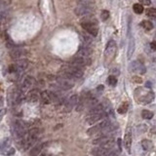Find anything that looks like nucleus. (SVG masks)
<instances>
[{
  "instance_id": "nucleus-1",
  "label": "nucleus",
  "mask_w": 156,
  "mask_h": 156,
  "mask_svg": "<svg viewBox=\"0 0 156 156\" xmlns=\"http://www.w3.org/2000/svg\"><path fill=\"white\" fill-rule=\"evenodd\" d=\"M81 27L92 36L98 35V27H97V19L92 16H85L81 21Z\"/></svg>"
},
{
  "instance_id": "nucleus-2",
  "label": "nucleus",
  "mask_w": 156,
  "mask_h": 156,
  "mask_svg": "<svg viewBox=\"0 0 156 156\" xmlns=\"http://www.w3.org/2000/svg\"><path fill=\"white\" fill-rule=\"evenodd\" d=\"M83 70L81 68H78V66L69 64L68 65H65L62 69L61 74L65 75L66 77L70 78V79H73V78H80L83 76Z\"/></svg>"
},
{
  "instance_id": "nucleus-3",
  "label": "nucleus",
  "mask_w": 156,
  "mask_h": 156,
  "mask_svg": "<svg viewBox=\"0 0 156 156\" xmlns=\"http://www.w3.org/2000/svg\"><path fill=\"white\" fill-rule=\"evenodd\" d=\"M14 132L18 139H23L27 134V125L23 120H16L14 123Z\"/></svg>"
},
{
  "instance_id": "nucleus-4",
  "label": "nucleus",
  "mask_w": 156,
  "mask_h": 156,
  "mask_svg": "<svg viewBox=\"0 0 156 156\" xmlns=\"http://www.w3.org/2000/svg\"><path fill=\"white\" fill-rule=\"evenodd\" d=\"M39 132L40 131L38 128H33L27 133V139L25 140V146H24L25 149H28V148H30L33 146V143H34L37 140V139H38Z\"/></svg>"
},
{
  "instance_id": "nucleus-5",
  "label": "nucleus",
  "mask_w": 156,
  "mask_h": 156,
  "mask_svg": "<svg viewBox=\"0 0 156 156\" xmlns=\"http://www.w3.org/2000/svg\"><path fill=\"white\" fill-rule=\"evenodd\" d=\"M71 80L72 79L62 75V74L57 77V83L59 85V87L62 89V90H69V89H71L73 87V83Z\"/></svg>"
},
{
  "instance_id": "nucleus-6",
  "label": "nucleus",
  "mask_w": 156,
  "mask_h": 156,
  "mask_svg": "<svg viewBox=\"0 0 156 156\" xmlns=\"http://www.w3.org/2000/svg\"><path fill=\"white\" fill-rule=\"evenodd\" d=\"M110 124V121L108 119H105L103 121H102L101 123H99L98 125L96 126H93L92 128H90L87 131V134L88 135H95V134H98V133H102V131H103L107 126Z\"/></svg>"
},
{
  "instance_id": "nucleus-7",
  "label": "nucleus",
  "mask_w": 156,
  "mask_h": 156,
  "mask_svg": "<svg viewBox=\"0 0 156 156\" xmlns=\"http://www.w3.org/2000/svg\"><path fill=\"white\" fill-rule=\"evenodd\" d=\"M70 64L78 66V68H83L88 65L91 64V60L88 57H81V56H76L75 58H73Z\"/></svg>"
},
{
  "instance_id": "nucleus-8",
  "label": "nucleus",
  "mask_w": 156,
  "mask_h": 156,
  "mask_svg": "<svg viewBox=\"0 0 156 156\" xmlns=\"http://www.w3.org/2000/svg\"><path fill=\"white\" fill-rule=\"evenodd\" d=\"M74 12L77 16H89L93 13V9L88 5H79L75 8Z\"/></svg>"
},
{
  "instance_id": "nucleus-9",
  "label": "nucleus",
  "mask_w": 156,
  "mask_h": 156,
  "mask_svg": "<svg viewBox=\"0 0 156 156\" xmlns=\"http://www.w3.org/2000/svg\"><path fill=\"white\" fill-rule=\"evenodd\" d=\"M130 69H131L133 72L138 73V74H143L146 72V68H144V65H143V62L140 61L133 62L132 64L130 65Z\"/></svg>"
},
{
  "instance_id": "nucleus-10",
  "label": "nucleus",
  "mask_w": 156,
  "mask_h": 156,
  "mask_svg": "<svg viewBox=\"0 0 156 156\" xmlns=\"http://www.w3.org/2000/svg\"><path fill=\"white\" fill-rule=\"evenodd\" d=\"M34 84H35V79H34V78L31 77V76H27L25 78L23 85H22V87H21V92L23 93V94H25V93L27 92Z\"/></svg>"
},
{
  "instance_id": "nucleus-11",
  "label": "nucleus",
  "mask_w": 156,
  "mask_h": 156,
  "mask_svg": "<svg viewBox=\"0 0 156 156\" xmlns=\"http://www.w3.org/2000/svg\"><path fill=\"white\" fill-rule=\"evenodd\" d=\"M106 116H107V114H106L105 111H103V112H101V113H97V114H93V115H88L87 123L90 124V125H93V124H95L96 122L103 119V118L106 117Z\"/></svg>"
},
{
  "instance_id": "nucleus-12",
  "label": "nucleus",
  "mask_w": 156,
  "mask_h": 156,
  "mask_svg": "<svg viewBox=\"0 0 156 156\" xmlns=\"http://www.w3.org/2000/svg\"><path fill=\"white\" fill-rule=\"evenodd\" d=\"M116 50H117L116 43H115V41H113V40H110V41L107 43V46L105 48V56L107 58L112 59L115 56Z\"/></svg>"
},
{
  "instance_id": "nucleus-13",
  "label": "nucleus",
  "mask_w": 156,
  "mask_h": 156,
  "mask_svg": "<svg viewBox=\"0 0 156 156\" xmlns=\"http://www.w3.org/2000/svg\"><path fill=\"white\" fill-rule=\"evenodd\" d=\"M124 144H125V148L127 149V151L131 152V147H132V131L131 128H127L125 133V137H124Z\"/></svg>"
},
{
  "instance_id": "nucleus-14",
  "label": "nucleus",
  "mask_w": 156,
  "mask_h": 156,
  "mask_svg": "<svg viewBox=\"0 0 156 156\" xmlns=\"http://www.w3.org/2000/svg\"><path fill=\"white\" fill-rule=\"evenodd\" d=\"M40 98V93L37 89H33V90L29 91L27 95V101L29 103H35Z\"/></svg>"
},
{
  "instance_id": "nucleus-15",
  "label": "nucleus",
  "mask_w": 156,
  "mask_h": 156,
  "mask_svg": "<svg viewBox=\"0 0 156 156\" xmlns=\"http://www.w3.org/2000/svg\"><path fill=\"white\" fill-rule=\"evenodd\" d=\"M78 101H79V99H78L77 95H73V96L70 97V98L68 100V102L65 103V110L66 111L71 110L73 107L78 103Z\"/></svg>"
},
{
  "instance_id": "nucleus-16",
  "label": "nucleus",
  "mask_w": 156,
  "mask_h": 156,
  "mask_svg": "<svg viewBox=\"0 0 156 156\" xmlns=\"http://www.w3.org/2000/svg\"><path fill=\"white\" fill-rule=\"evenodd\" d=\"M48 143H42L40 144H37V146H33L31 148V150L29 151V155L30 156H38L40 153H41V151L44 149V148L46 147V146H48Z\"/></svg>"
},
{
  "instance_id": "nucleus-17",
  "label": "nucleus",
  "mask_w": 156,
  "mask_h": 156,
  "mask_svg": "<svg viewBox=\"0 0 156 156\" xmlns=\"http://www.w3.org/2000/svg\"><path fill=\"white\" fill-rule=\"evenodd\" d=\"M154 98H155L154 93L153 92H148L144 96L140 97V98L139 99V101L142 103H143V105H147V103H150L152 101H153Z\"/></svg>"
},
{
  "instance_id": "nucleus-18",
  "label": "nucleus",
  "mask_w": 156,
  "mask_h": 156,
  "mask_svg": "<svg viewBox=\"0 0 156 156\" xmlns=\"http://www.w3.org/2000/svg\"><path fill=\"white\" fill-rule=\"evenodd\" d=\"M103 111H105V105H103V103H97L96 105H94L90 108V110H89V112H88V115L101 113Z\"/></svg>"
},
{
  "instance_id": "nucleus-19",
  "label": "nucleus",
  "mask_w": 156,
  "mask_h": 156,
  "mask_svg": "<svg viewBox=\"0 0 156 156\" xmlns=\"http://www.w3.org/2000/svg\"><path fill=\"white\" fill-rule=\"evenodd\" d=\"M92 54V49L88 45L86 46H81L78 50L77 56H81V57H88Z\"/></svg>"
},
{
  "instance_id": "nucleus-20",
  "label": "nucleus",
  "mask_w": 156,
  "mask_h": 156,
  "mask_svg": "<svg viewBox=\"0 0 156 156\" xmlns=\"http://www.w3.org/2000/svg\"><path fill=\"white\" fill-rule=\"evenodd\" d=\"M135 47H136V44H135V39L131 37L129 40V45H128V53H127V57L130 60L133 55H134V52H135Z\"/></svg>"
},
{
  "instance_id": "nucleus-21",
  "label": "nucleus",
  "mask_w": 156,
  "mask_h": 156,
  "mask_svg": "<svg viewBox=\"0 0 156 156\" xmlns=\"http://www.w3.org/2000/svg\"><path fill=\"white\" fill-rule=\"evenodd\" d=\"M108 151L109 150L105 149V148L103 147L102 146H99L98 147H96L92 150V154L94 156H105Z\"/></svg>"
},
{
  "instance_id": "nucleus-22",
  "label": "nucleus",
  "mask_w": 156,
  "mask_h": 156,
  "mask_svg": "<svg viewBox=\"0 0 156 156\" xmlns=\"http://www.w3.org/2000/svg\"><path fill=\"white\" fill-rule=\"evenodd\" d=\"M40 99L43 102V103L48 105V103H52V99H51V92L50 91H43L41 94H40Z\"/></svg>"
},
{
  "instance_id": "nucleus-23",
  "label": "nucleus",
  "mask_w": 156,
  "mask_h": 156,
  "mask_svg": "<svg viewBox=\"0 0 156 156\" xmlns=\"http://www.w3.org/2000/svg\"><path fill=\"white\" fill-rule=\"evenodd\" d=\"M109 139H110V137L105 136V135H103L102 137H100V138H98V139H96V140H93V144H96V146H102L103 143H106Z\"/></svg>"
},
{
  "instance_id": "nucleus-24",
  "label": "nucleus",
  "mask_w": 156,
  "mask_h": 156,
  "mask_svg": "<svg viewBox=\"0 0 156 156\" xmlns=\"http://www.w3.org/2000/svg\"><path fill=\"white\" fill-rule=\"evenodd\" d=\"M142 146L144 150H149L153 147V143H152L151 140H143Z\"/></svg>"
},
{
  "instance_id": "nucleus-25",
  "label": "nucleus",
  "mask_w": 156,
  "mask_h": 156,
  "mask_svg": "<svg viewBox=\"0 0 156 156\" xmlns=\"http://www.w3.org/2000/svg\"><path fill=\"white\" fill-rule=\"evenodd\" d=\"M10 144H11V139L10 138H6L2 140L1 143H0V150H4L5 148L7 147H9L10 146Z\"/></svg>"
},
{
  "instance_id": "nucleus-26",
  "label": "nucleus",
  "mask_w": 156,
  "mask_h": 156,
  "mask_svg": "<svg viewBox=\"0 0 156 156\" xmlns=\"http://www.w3.org/2000/svg\"><path fill=\"white\" fill-rule=\"evenodd\" d=\"M153 116H154V114H153V112H151L150 110L144 109L142 111V117L143 118V119H151Z\"/></svg>"
},
{
  "instance_id": "nucleus-27",
  "label": "nucleus",
  "mask_w": 156,
  "mask_h": 156,
  "mask_svg": "<svg viewBox=\"0 0 156 156\" xmlns=\"http://www.w3.org/2000/svg\"><path fill=\"white\" fill-rule=\"evenodd\" d=\"M133 10H134V12H135L136 14H139V15L143 13V5L142 4H138V3L134 4Z\"/></svg>"
},
{
  "instance_id": "nucleus-28",
  "label": "nucleus",
  "mask_w": 156,
  "mask_h": 156,
  "mask_svg": "<svg viewBox=\"0 0 156 156\" xmlns=\"http://www.w3.org/2000/svg\"><path fill=\"white\" fill-rule=\"evenodd\" d=\"M128 107H129V105H128V103H122V105L118 107V113H120V114H124L127 112V110H128Z\"/></svg>"
},
{
  "instance_id": "nucleus-29",
  "label": "nucleus",
  "mask_w": 156,
  "mask_h": 156,
  "mask_svg": "<svg viewBox=\"0 0 156 156\" xmlns=\"http://www.w3.org/2000/svg\"><path fill=\"white\" fill-rule=\"evenodd\" d=\"M140 25H142V27L144 29H146V30H151V29L153 28V25H152V23L149 21H143Z\"/></svg>"
},
{
  "instance_id": "nucleus-30",
  "label": "nucleus",
  "mask_w": 156,
  "mask_h": 156,
  "mask_svg": "<svg viewBox=\"0 0 156 156\" xmlns=\"http://www.w3.org/2000/svg\"><path fill=\"white\" fill-rule=\"evenodd\" d=\"M107 82H108V84L110 85V86H116V84H117V79H116V77H115L114 75H109L108 78H107Z\"/></svg>"
},
{
  "instance_id": "nucleus-31",
  "label": "nucleus",
  "mask_w": 156,
  "mask_h": 156,
  "mask_svg": "<svg viewBox=\"0 0 156 156\" xmlns=\"http://www.w3.org/2000/svg\"><path fill=\"white\" fill-rule=\"evenodd\" d=\"M10 55H11V57H12L14 60H17V59L20 58V56H21V52L19 51L18 49H14L10 52Z\"/></svg>"
},
{
  "instance_id": "nucleus-32",
  "label": "nucleus",
  "mask_w": 156,
  "mask_h": 156,
  "mask_svg": "<svg viewBox=\"0 0 156 156\" xmlns=\"http://www.w3.org/2000/svg\"><path fill=\"white\" fill-rule=\"evenodd\" d=\"M2 153L4 155H7V156H11L15 153V149L13 147H7L4 150H2Z\"/></svg>"
},
{
  "instance_id": "nucleus-33",
  "label": "nucleus",
  "mask_w": 156,
  "mask_h": 156,
  "mask_svg": "<svg viewBox=\"0 0 156 156\" xmlns=\"http://www.w3.org/2000/svg\"><path fill=\"white\" fill-rule=\"evenodd\" d=\"M146 15L147 16H149V17H156V9L154 8H150V9H148L146 11Z\"/></svg>"
},
{
  "instance_id": "nucleus-34",
  "label": "nucleus",
  "mask_w": 156,
  "mask_h": 156,
  "mask_svg": "<svg viewBox=\"0 0 156 156\" xmlns=\"http://www.w3.org/2000/svg\"><path fill=\"white\" fill-rule=\"evenodd\" d=\"M101 17H102V20L103 21H106L107 19L109 18V12H108V11H106V10H103V12H102Z\"/></svg>"
},
{
  "instance_id": "nucleus-35",
  "label": "nucleus",
  "mask_w": 156,
  "mask_h": 156,
  "mask_svg": "<svg viewBox=\"0 0 156 156\" xmlns=\"http://www.w3.org/2000/svg\"><path fill=\"white\" fill-rule=\"evenodd\" d=\"M146 129H147L146 125L142 124V125H140L139 127H137V131H139L140 134H143V132H146Z\"/></svg>"
},
{
  "instance_id": "nucleus-36",
  "label": "nucleus",
  "mask_w": 156,
  "mask_h": 156,
  "mask_svg": "<svg viewBox=\"0 0 156 156\" xmlns=\"http://www.w3.org/2000/svg\"><path fill=\"white\" fill-rule=\"evenodd\" d=\"M118 154H119V151L114 149V150H111V151L109 150L105 156H118Z\"/></svg>"
},
{
  "instance_id": "nucleus-37",
  "label": "nucleus",
  "mask_w": 156,
  "mask_h": 156,
  "mask_svg": "<svg viewBox=\"0 0 156 156\" xmlns=\"http://www.w3.org/2000/svg\"><path fill=\"white\" fill-rule=\"evenodd\" d=\"M140 3L142 5H146V6H149L151 4L150 0H140Z\"/></svg>"
},
{
  "instance_id": "nucleus-38",
  "label": "nucleus",
  "mask_w": 156,
  "mask_h": 156,
  "mask_svg": "<svg viewBox=\"0 0 156 156\" xmlns=\"http://www.w3.org/2000/svg\"><path fill=\"white\" fill-rule=\"evenodd\" d=\"M5 114H6V109L5 108H1V109H0V121H2L3 117L5 116Z\"/></svg>"
},
{
  "instance_id": "nucleus-39",
  "label": "nucleus",
  "mask_w": 156,
  "mask_h": 156,
  "mask_svg": "<svg viewBox=\"0 0 156 156\" xmlns=\"http://www.w3.org/2000/svg\"><path fill=\"white\" fill-rule=\"evenodd\" d=\"M133 81L134 82H136V83H142V78L140 77H138V76H134L133 77Z\"/></svg>"
},
{
  "instance_id": "nucleus-40",
  "label": "nucleus",
  "mask_w": 156,
  "mask_h": 156,
  "mask_svg": "<svg viewBox=\"0 0 156 156\" xmlns=\"http://www.w3.org/2000/svg\"><path fill=\"white\" fill-rule=\"evenodd\" d=\"M117 143H118V146H119V150H122V140L121 139H118L117 140Z\"/></svg>"
},
{
  "instance_id": "nucleus-41",
  "label": "nucleus",
  "mask_w": 156,
  "mask_h": 156,
  "mask_svg": "<svg viewBox=\"0 0 156 156\" xmlns=\"http://www.w3.org/2000/svg\"><path fill=\"white\" fill-rule=\"evenodd\" d=\"M111 73H114V74H116V75H118V74H119V70L117 68H113V69H111Z\"/></svg>"
},
{
  "instance_id": "nucleus-42",
  "label": "nucleus",
  "mask_w": 156,
  "mask_h": 156,
  "mask_svg": "<svg viewBox=\"0 0 156 156\" xmlns=\"http://www.w3.org/2000/svg\"><path fill=\"white\" fill-rule=\"evenodd\" d=\"M150 47H151L153 50L156 51V41H153V42H152V43L150 44Z\"/></svg>"
},
{
  "instance_id": "nucleus-43",
  "label": "nucleus",
  "mask_w": 156,
  "mask_h": 156,
  "mask_svg": "<svg viewBox=\"0 0 156 156\" xmlns=\"http://www.w3.org/2000/svg\"><path fill=\"white\" fill-rule=\"evenodd\" d=\"M3 103H4V98L2 96H0V107L3 105Z\"/></svg>"
},
{
  "instance_id": "nucleus-44",
  "label": "nucleus",
  "mask_w": 156,
  "mask_h": 156,
  "mask_svg": "<svg viewBox=\"0 0 156 156\" xmlns=\"http://www.w3.org/2000/svg\"><path fill=\"white\" fill-rule=\"evenodd\" d=\"M151 133L153 134V135L156 136V125L154 126V127H152V129H151Z\"/></svg>"
},
{
  "instance_id": "nucleus-45",
  "label": "nucleus",
  "mask_w": 156,
  "mask_h": 156,
  "mask_svg": "<svg viewBox=\"0 0 156 156\" xmlns=\"http://www.w3.org/2000/svg\"><path fill=\"white\" fill-rule=\"evenodd\" d=\"M103 86H102V85H101V86H99V87H98V91L103 90Z\"/></svg>"
},
{
  "instance_id": "nucleus-46",
  "label": "nucleus",
  "mask_w": 156,
  "mask_h": 156,
  "mask_svg": "<svg viewBox=\"0 0 156 156\" xmlns=\"http://www.w3.org/2000/svg\"><path fill=\"white\" fill-rule=\"evenodd\" d=\"M146 87H148V88H150V87H151L150 82H147V83H146Z\"/></svg>"
}]
</instances>
